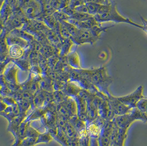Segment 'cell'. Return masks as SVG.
I'll return each mask as SVG.
<instances>
[{
  "label": "cell",
  "mask_w": 147,
  "mask_h": 146,
  "mask_svg": "<svg viewBox=\"0 0 147 146\" xmlns=\"http://www.w3.org/2000/svg\"><path fill=\"white\" fill-rule=\"evenodd\" d=\"M7 44L9 45H19L20 46L24 48L27 47V41L22 39V38H14V37H9L7 38L6 39Z\"/></svg>",
  "instance_id": "obj_9"
},
{
  "label": "cell",
  "mask_w": 147,
  "mask_h": 146,
  "mask_svg": "<svg viewBox=\"0 0 147 146\" xmlns=\"http://www.w3.org/2000/svg\"><path fill=\"white\" fill-rule=\"evenodd\" d=\"M24 53V50L23 47L14 45L11 46L8 48V54L12 57L15 59L18 58L23 56Z\"/></svg>",
  "instance_id": "obj_8"
},
{
  "label": "cell",
  "mask_w": 147,
  "mask_h": 146,
  "mask_svg": "<svg viewBox=\"0 0 147 146\" xmlns=\"http://www.w3.org/2000/svg\"><path fill=\"white\" fill-rule=\"evenodd\" d=\"M143 23H146V24H147V21H146V20H144Z\"/></svg>",
  "instance_id": "obj_18"
},
{
  "label": "cell",
  "mask_w": 147,
  "mask_h": 146,
  "mask_svg": "<svg viewBox=\"0 0 147 146\" xmlns=\"http://www.w3.org/2000/svg\"><path fill=\"white\" fill-rule=\"evenodd\" d=\"M109 103L114 117L129 114L134 109L121 102L117 97H115L110 94H109Z\"/></svg>",
  "instance_id": "obj_5"
},
{
  "label": "cell",
  "mask_w": 147,
  "mask_h": 146,
  "mask_svg": "<svg viewBox=\"0 0 147 146\" xmlns=\"http://www.w3.org/2000/svg\"><path fill=\"white\" fill-rule=\"evenodd\" d=\"M111 146H122V145H119V144H116V143H112L111 144Z\"/></svg>",
  "instance_id": "obj_17"
},
{
  "label": "cell",
  "mask_w": 147,
  "mask_h": 146,
  "mask_svg": "<svg viewBox=\"0 0 147 146\" xmlns=\"http://www.w3.org/2000/svg\"><path fill=\"white\" fill-rule=\"evenodd\" d=\"M16 73L17 69L12 67V68L9 69V70L7 72L6 74V76L8 80H9L11 81H13L14 80H16Z\"/></svg>",
  "instance_id": "obj_14"
},
{
  "label": "cell",
  "mask_w": 147,
  "mask_h": 146,
  "mask_svg": "<svg viewBox=\"0 0 147 146\" xmlns=\"http://www.w3.org/2000/svg\"><path fill=\"white\" fill-rule=\"evenodd\" d=\"M89 14L95 16L96 14L98 13V11L100 7V4L96 3H93V2H88L86 3Z\"/></svg>",
  "instance_id": "obj_11"
},
{
  "label": "cell",
  "mask_w": 147,
  "mask_h": 146,
  "mask_svg": "<svg viewBox=\"0 0 147 146\" xmlns=\"http://www.w3.org/2000/svg\"><path fill=\"white\" fill-rule=\"evenodd\" d=\"M146 32L147 33V24L144 23V29Z\"/></svg>",
  "instance_id": "obj_16"
},
{
  "label": "cell",
  "mask_w": 147,
  "mask_h": 146,
  "mask_svg": "<svg viewBox=\"0 0 147 146\" xmlns=\"http://www.w3.org/2000/svg\"><path fill=\"white\" fill-rule=\"evenodd\" d=\"M136 108L143 113L147 114V98H144L137 103Z\"/></svg>",
  "instance_id": "obj_13"
},
{
  "label": "cell",
  "mask_w": 147,
  "mask_h": 146,
  "mask_svg": "<svg viewBox=\"0 0 147 146\" xmlns=\"http://www.w3.org/2000/svg\"><path fill=\"white\" fill-rule=\"evenodd\" d=\"M111 27H101L97 25L90 29H78L77 32L71 39L76 44L82 45L86 43L93 44L99 38L101 32Z\"/></svg>",
  "instance_id": "obj_1"
},
{
  "label": "cell",
  "mask_w": 147,
  "mask_h": 146,
  "mask_svg": "<svg viewBox=\"0 0 147 146\" xmlns=\"http://www.w3.org/2000/svg\"><path fill=\"white\" fill-rule=\"evenodd\" d=\"M52 140V136L49 133H45L42 134H39L38 136L35 144L39 143H47Z\"/></svg>",
  "instance_id": "obj_12"
},
{
  "label": "cell",
  "mask_w": 147,
  "mask_h": 146,
  "mask_svg": "<svg viewBox=\"0 0 147 146\" xmlns=\"http://www.w3.org/2000/svg\"><path fill=\"white\" fill-rule=\"evenodd\" d=\"M95 19L99 23L105 21H113L117 23H126L131 24L134 27H138L144 29V25L142 26L140 24H137L129 19L125 18L122 16L117 11L116 5L110 3L107 5V9L106 11L101 14H96L94 16Z\"/></svg>",
  "instance_id": "obj_2"
},
{
  "label": "cell",
  "mask_w": 147,
  "mask_h": 146,
  "mask_svg": "<svg viewBox=\"0 0 147 146\" xmlns=\"http://www.w3.org/2000/svg\"><path fill=\"white\" fill-rule=\"evenodd\" d=\"M23 18H22L20 14L18 13L12 14L6 22L7 27L17 28L19 27H22L23 25Z\"/></svg>",
  "instance_id": "obj_7"
},
{
  "label": "cell",
  "mask_w": 147,
  "mask_h": 146,
  "mask_svg": "<svg viewBox=\"0 0 147 146\" xmlns=\"http://www.w3.org/2000/svg\"><path fill=\"white\" fill-rule=\"evenodd\" d=\"M143 86L141 85L138 87L134 92L125 96L119 97L117 98L127 106H130L132 108H136L137 103L140 100L144 98V96H143Z\"/></svg>",
  "instance_id": "obj_6"
},
{
  "label": "cell",
  "mask_w": 147,
  "mask_h": 146,
  "mask_svg": "<svg viewBox=\"0 0 147 146\" xmlns=\"http://www.w3.org/2000/svg\"><path fill=\"white\" fill-rule=\"evenodd\" d=\"M86 3L88 2H93L100 5H109L111 3L110 0H84Z\"/></svg>",
  "instance_id": "obj_15"
},
{
  "label": "cell",
  "mask_w": 147,
  "mask_h": 146,
  "mask_svg": "<svg viewBox=\"0 0 147 146\" xmlns=\"http://www.w3.org/2000/svg\"><path fill=\"white\" fill-rule=\"evenodd\" d=\"M137 120L147 121V114L142 112L137 108H134L131 113L116 116L113 120L116 127L120 130L127 131L132 124Z\"/></svg>",
  "instance_id": "obj_3"
},
{
  "label": "cell",
  "mask_w": 147,
  "mask_h": 146,
  "mask_svg": "<svg viewBox=\"0 0 147 146\" xmlns=\"http://www.w3.org/2000/svg\"><path fill=\"white\" fill-rule=\"evenodd\" d=\"M22 9L23 13L28 18L34 19L40 16L42 7L39 0H29L23 5Z\"/></svg>",
  "instance_id": "obj_4"
},
{
  "label": "cell",
  "mask_w": 147,
  "mask_h": 146,
  "mask_svg": "<svg viewBox=\"0 0 147 146\" xmlns=\"http://www.w3.org/2000/svg\"><path fill=\"white\" fill-rule=\"evenodd\" d=\"M68 60L70 65H71V66H74V68H78L79 66H80L79 56L76 52L71 53L68 56Z\"/></svg>",
  "instance_id": "obj_10"
}]
</instances>
